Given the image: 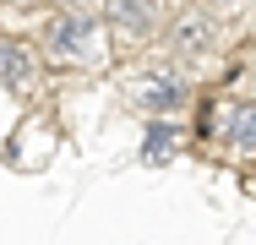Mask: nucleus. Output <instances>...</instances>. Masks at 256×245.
I'll use <instances>...</instances> for the list:
<instances>
[{
    "mask_svg": "<svg viewBox=\"0 0 256 245\" xmlns=\"http://www.w3.org/2000/svg\"><path fill=\"white\" fill-rule=\"evenodd\" d=\"M104 22L109 28H120V33H131V38H148V33H158V6H148V0H114V6H104Z\"/></svg>",
    "mask_w": 256,
    "mask_h": 245,
    "instance_id": "nucleus-6",
    "label": "nucleus"
},
{
    "mask_svg": "<svg viewBox=\"0 0 256 245\" xmlns=\"http://www.w3.org/2000/svg\"><path fill=\"white\" fill-rule=\"evenodd\" d=\"M126 93H131V104H136L142 114H153V120H174V114L186 109L191 88H186V76H180L174 66H142V71L126 76Z\"/></svg>",
    "mask_w": 256,
    "mask_h": 245,
    "instance_id": "nucleus-2",
    "label": "nucleus"
},
{
    "mask_svg": "<svg viewBox=\"0 0 256 245\" xmlns=\"http://www.w3.org/2000/svg\"><path fill=\"white\" fill-rule=\"evenodd\" d=\"M218 136H224L229 152L256 158V98H229V104H218Z\"/></svg>",
    "mask_w": 256,
    "mask_h": 245,
    "instance_id": "nucleus-4",
    "label": "nucleus"
},
{
    "mask_svg": "<svg viewBox=\"0 0 256 245\" xmlns=\"http://www.w3.org/2000/svg\"><path fill=\"white\" fill-rule=\"evenodd\" d=\"M251 93H256V71H251Z\"/></svg>",
    "mask_w": 256,
    "mask_h": 245,
    "instance_id": "nucleus-8",
    "label": "nucleus"
},
{
    "mask_svg": "<svg viewBox=\"0 0 256 245\" xmlns=\"http://www.w3.org/2000/svg\"><path fill=\"white\" fill-rule=\"evenodd\" d=\"M174 147H180V126H174V120H153V126H148V147H142V158H148V164H164Z\"/></svg>",
    "mask_w": 256,
    "mask_h": 245,
    "instance_id": "nucleus-7",
    "label": "nucleus"
},
{
    "mask_svg": "<svg viewBox=\"0 0 256 245\" xmlns=\"http://www.w3.org/2000/svg\"><path fill=\"white\" fill-rule=\"evenodd\" d=\"M218 49V16L212 11H180L169 22V54L174 60H196V54H212Z\"/></svg>",
    "mask_w": 256,
    "mask_h": 245,
    "instance_id": "nucleus-3",
    "label": "nucleus"
},
{
    "mask_svg": "<svg viewBox=\"0 0 256 245\" xmlns=\"http://www.w3.org/2000/svg\"><path fill=\"white\" fill-rule=\"evenodd\" d=\"M44 54L54 66H104L109 60V22L98 11H60L44 28Z\"/></svg>",
    "mask_w": 256,
    "mask_h": 245,
    "instance_id": "nucleus-1",
    "label": "nucleus"
},
{
    "mask_svg": "<svg viewBox=\"0 0 256 245\" xmlns=\"http://www.w3.org/2000/svg\"><path fill=\"white\" fill-rule=\"evenodd\" d=\"M33 82H38V60H33V49L16 44V38H0V88L28 93Z\"/></svg>",
    "mask_w": 256,
    "mask_h": 245,
    "instance_id": "nucleus-5",
    "label": "nucleus"
}]
</instances>
